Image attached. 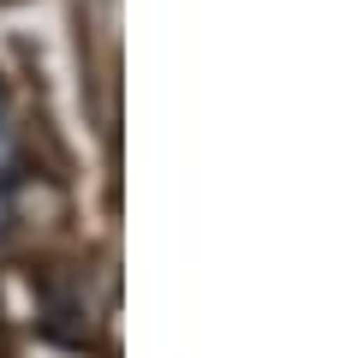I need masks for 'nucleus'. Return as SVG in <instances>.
Wrapping results in <instances>:
<instances>
[{
  "label": "nucleus",
  "instance_id": "obj_1",
  "mask_svg": "<svg viewBox=\"0 0 358 358\" xmlns=\"http://www.w3.org/2000/svg\"><path fill=\"white\" fill-rule=\"evenodd\" d=\"M13 203H18V126H13V96L0 84V233L13 227Z\"/></svg>",
  "mask_w": 358,
  "mask_h": 358
}]
</instances>
